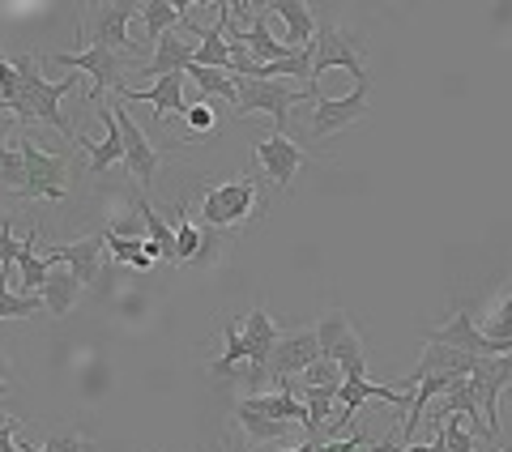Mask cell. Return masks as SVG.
Segmentation results:
<instances>
[{"label": "cell", "instance_id": "28", "mask_svg": "<svg viewBox=\"0 0 512 452\" xmlns=\"http://www.w3.org/2000/svg\"><path fill=\"white\" fill-rule=\"evenodd\" d=\"M56 265L47 256H35V231L22 235V256H18V273H22V295H39L47 286V273Z\"/></svg>", "mask_w": 512, "mask_h": 452}, {"label": "cell", "instance_id": "2", "mask_svg": "<svg viewBox=\"0 0 512 452\" xmlns=\"http://www.w3.org/2000/svg\"><path fill=\"white\" fill-rule=\"evenodd\" d=\"M329 69H346L350 77H355V86H367V69H363V56H359L355 39H350L342 26L320 22L316 26V43H312V77H308L312 99H325V90H320V73H329Z\"/></svg>", "mask_w": 512, "mask_h": 452}, {"label": "cell", "instance_id": "25", "mask_svg": "<svg viewBox=\"0 0 512 452\" xmlns=\"http://www.w3.org/2000/svg\"><path fill=\"white\" fill-rule=\"evenodd\" d=\"M77 295H82V282H77L73 269H52V273H47V286L39 290L43 308L52 312V316H69Z\"/></svg>", "mask_w": 512, "mask_h": 452}, {"label": "cell", "instance_id": "5", "mask_svg": "<svg viewBox=\"0 0 512 452\" xmlns=\"http://www.w3.org/2000/svg\"><path fill=\"white\" fill-rule=\"evenodd\" d=\"M303 99L299 90L282 86V82H252V77H239V99H235V111L239 116H274V133L286 137V124H291V107Z\"/></svg>", "mask_w": 512, "mask_h": 452}, {"label": "cell", "instance_id": "12", "mask_svg": "<svg viewBox=\"0 0 512 452\" xmlns=\"http://www.w3.org/2000/svg\"><path fill=\"white\" fill-rule=\"evenodd\" d=\"M320 359V346H316V329H295V333H278V346H274V359H269V367H274V380L278 389L286 380L303 376L312 363Z\"/></svg>", "mask_w": 512, "mask_h": 452}, {"label": "cell", "instance_id": "19", "mask_svg": "<svg viewBox=\"0 0 512 452\" xmlns=\"http://www.w3.org/2000/svg\"><path fill=\"white\" fill-rule=\"evenodd\" d=\"M252 9H256V18H252V26H244V43H248L252 60H256V64L295 60L299 47H291V43H282V39L269 35V26H265V5H252ZM303 52H308V47H303Z\"/></svg>", "mask_w": 512, "mask_h": 452}, {"label": "cell", "instance_id": "39", "mask_svg": "<svg viewBox=\"0 0 512 452\" xmlns=\"http://www.w3.org/2000/svg\"><path fill=\"white\" fill-rule=\"evenodd\" d=\"M18 103V69L13 60H0V111H13Z\"/></svg>", "mask_w": 512, "mask_h": 452}, {"label": "cell", "instance_id": "41", "mask_svg": "<svg viewBox=\"0 0 512 452\" xmlns=\"http://www.w3.org/2000/svg\"><path fill=\"white\" fill-rule=\"evenodd\" d=\"M363 444H367V435L355 431L346 440H312V452H363Z\"/></svg>", "mask_w": 512, "mask_h": 452}, {"label": "cell", "instance_id": "31", "mask_svg": "<svg viewBox=\"0 0 512 452\" xmlns=\"http://www.w3.org/2000/svg\"><path fill=\"white\" fill-rule=\"evenodd\" d=\"M239 427L248 431V440H252V444L286 440V431H291V423H278V418H269V414H256V410L244 406V401H239Z\"/></svg>", "mask_w": 512, "mask_h": 452}, {"label": "cell", "instance_id": "18", "mask_svg": "<svg viewBox=\"0 0 512 452\" xmlns=\"http://www.w3.org/2000/svg\"><path fill=\"white\" fill-rule=\"evenodd\" d=\"M150 103L158 120L175 116V111H184V73H171V77H158L150 90H124L120 103Z\"/></svg>", "mask_w": 512, "mask_h": 452}, {"label": "cell", "instance_id": "13", "mask_svg": "<svg viewBox=\"0 0 512 452\" xmlns=\"http://www.w3.org/2000/svg\"><path fill=\"white\" fill-rule=\"evenodd\" d=\"M111 111H116L120 137H124V167L137 175L141 188H150V184H154V175H158V150L150 145V137L141 133V124L128 116V107H124V103H116Z\"/></svg>", "mask_w": 512, "mask_h": 452}, {"label": "cell", "instance_id": "17", "mask_svg": "<svg viewBox=\"0 0 512 452\" xmlns=\"http://www.w3.org/2000/svg\"><path fill=\"white\" fill-rule=\"evenodd\" d=\"M265 13H274V18L286 22V43L299 47V52L316 43V26L320 22H316V13H312L308 0H269Z\"/></svg>", "mask_w": 512, "mask_h": 452}, {"label": "cell", "instance_id": "7", "mask_svg": "<svg viewBox=\"0 0 512 452\" xmlns=\"http://www.w3.org/2000/svg\"><path fill=\"white\" fill-rule=\"evenodd\" d=\"M512 384V354H495V359H478L470 389L478 397V410L487 418L491 440H500V393Z\"/></svg>", "mask_w": 512, "mask_h": 452}, {"label": "cell", "instance_id": "35", "mask_svg": "<svg viewBox=\"0 0 512 452\" xmlns=\"http://www.w3.org/2000/svg\"><path fill=\"white\" fill-rule=\"evenodd\" d=\"M222 337H227V354H222L218 363H210V371H214V376H231L235 363L248 359V342H244V333H239L231 320H227V329H222Z\"/></svg>", "mask_w": 512, "mask_h": 452}, {"label": "cell", "instance_id": "23", "mask_svg": "<svg viewBox=\"0 0 512 452\" xmlns=\"http://www.w3.org/2000/svg\"><path fill=\"white\" fill-rule=\"evenodd\" d=\"M201 69H222L231 73V47H227V5H218V22L210 30H201V43H197V60Z\"/></svg>", "mask_w": 512, "mask_h": 452}, {"label": "cell", "instance_id": "47", "mask_svg": "<svg viewBox=\"0 0 512 452\" xmlns=\"http://www.w3.org/2000/svg\"><path fill=\"white\" fill-rule=\"evenodd\" d=\"M491 452H504V448H500V444H491Z\"/></svg>", "mask_w": 512, "mask_h": 452}, {"label": "cell", "instance_id": "3", "mask_svg": "<svg viewBox=\"0 0 512 452\" xmlns=\"http://www.w3.org/2000/svg\"><path fill=\"white\" fill-rule=\"evenodd\" d=\"M22 145V158H26V188L18 197H30V201H64V192H69V163H64L60 154H47L39 150L35 141L26 133L18 137Z\"/></svg>", "mask_w": 512, "mask_h": 452}, {"label": "cell", "instance_id": "37", "mask_svg": "<svg viewBox=\"0 0 512 452\" xmlns=\"http://www.w3.org/2000/svg\"><path fill=\"white\" fill-rule=\"evenodd\" d=\"M444 444H448V452H478V435H470L461 427L457 414H448L444 418Z\"/></svg>", "mask_w": 512, "mask_h": 452}, {"label": "cell", "instance_id": "30", "mask_svg": "<svg viewBox=\"0 0 512 452\" xmlns=\"http://www.w3.org/2000/svg\"><path fill=\"white\" fill-rule=\"evenodd\" d=\"M350 333H355V325H350V316H346L342 308H329L325 316L316 320V346H320V359H329V354L338 350Z\"/></svg>", "mask_w": 512, "mask_h": 452}, {"label": "cell", "instance_id": "48", "mask_svg": "<svg viewBox=\"0 0 512 452\" xmlns=\"http://www.w3.org/2000/svg\"><path fill=\"white\" fill-rule=\"evenodd\" d=\"M26 452H43V448H30V444H26Z\"/></svg>", "mask_w": 512, "mask_h": 452}, {"label": "cell", "instance_id": "22", "mask_svg": "<svg viewBox=\"0 0 512 452\" xmlns=\"http://www.w3.org/2000/svg\"><path fill=\"white\" fill-rule=\"evenodd\" d=\"M103 128H107V137L103 141H90V137H77V145L90 154V171H107V167H116L124 163V137H120V124H116V111H103Z\"/></svg>", "mask_w": 512, "mask_h": 452}, {"label": "cell", "instance_id": "11", "mask_svg": "<svg viewBox=\"0 0 512 452\" xmlns=\"http://www.w3.org/2000/svg\"><path fill=\"white\" fill-rule=\"evenodd\" d=\"M239 333H244V342H248V389H261L265 376H269V359H274V346H278V325L269 320L265 308H252Z\"/></svg>", "mask_w": 512, "mask_h": 452}, {"label": "cell", "instance_id": "50", "mask_svg": "<svg viewBox=\"0 0 512 452\" xmlns=\"http://www.w3.org/2000/svg\"><path fill=\"white\" fill-rule=\"evenodd\" d=\"M0 60H5V52H0Z\"/></svg>", "mask_w": 512, "mask_h": 452}, {"label": "cell", "instance_id": "15", "mask_svg": "<svg viewBox=\"0 0 512 452\" xmlns=\"http://www.w3.org/2000/svg\"><path fill=\"white\" fill-rule=\"evenodd\" d=\"M256 163H261V171L274 180L282 192H291L295 184V171L303 167V150L291 141V137H282V133H269L256 141Z\"/></svg>", "mask_w": 512, "mask_h": 452}, {"label": "cell", "instance_id": "8", "mask_svg": "<svg viewBox=\"0 0 512 452\" xmlns=\"http://www.w3.org/2000/svg\"><path fill=\"white\" fill-rule=\"evenodd\" d=\"M56 64H64L69 73H90L94 77V86H90V99H103V90H116V94H124L128 86H124V77H120V56L116 52H107V47H99V43H90L86 52H60V56H52Z\"/></svg>", "mask_w": 512, "mask_h": 452}, {"label": "cell", "instance_id": "32", "mask_svg": "<svg viewBox=\"0 0 512 452\" xmlns=\"http://www.w3.org/2000/svg\"><path fill=\"white\" fill-rule=\"evenodd\" d=\"M201 252V226L188 222V209L180 205V222H175V265H192Z\"/></svg>", "mask_w": 512, "mask_h": 452}, {"label": "cell", "instance_id": "42", "mask_svg": "<svg viewBox=\"0 0 512 452\" xmlns=\"http://www.w3.org/2000/svg\"><path fill=\"white\" fill-rule=\"evenodd\" d=\"M43 452H94L82 435H52V440L43 444Z\"/></svg>", "mask_w": 512, "mask_h": 452}, {"label": "cell", "instance_id": "33", "mask_svg": "<svg viewBox=\"0 0 512 452\" xmlns=\"http://www.w3.org/2000/svg\"><path fill=\"white\" fill-rule=\"evenodd\" d=\"M295 384V380H291ZM295 389H342V367L333 359H316L308 371L299 376Z\"/></svg>", "mask_w": 512, "mask_h": 452}, {"label": "cell", "instance_id": "29", "mask_svg": "<svg viewBox=\"0 0 512 452\" xmlns=\"http://www.w3.org/2000/svg\"><path fill=\"white\" fill-rule=\"evenodd\" d=\"M184 77L197 82V90L205 94V99H222V103H231V107L239 99V82H235L231 73H222V69H201V64H188Z\"/></svg>", "mask_w": 512, "mask_h": 452}, {"label": "cell", "instance_id": "14", "mask_svg": "<svg viewBox=\"0 0 512 452\" xmlns=\"http://www.w3.org/2000/svg\"><path fill=\"white\" fill-rule=\"evenodd\" d=\"M94 30H90V43L107 47V52H128L137 47V35H133V18H137V0H124V5H99L94 9Z\"/></svg>", "mask_w": 512, "mask_h": 452}, {"label": "cell", "instance_id": "45", "mask_svg": "<svg viewBox=\"0 0 512 452\" xmlns=\"http://www.w3.org/2000/svg\"><path fill=\"white\" fill-rule=\"evenodd\" d=\"M5 393H9V354L0 350V397H5Z\"/></svg>", "mask_w": 512, "mask_h": 452}, {"label": "cell", "instance_id": "26", "mask_svg": "<svg viewBox=\"0 0 512 452\" xmlns=\"http://www.w3.org/2000/svg\"><path fill=\"white\" fill-rule=\"evenodd\" d=\"M448 414H466L470 418V427L478 431V440H491V431H487V418H483V410H478V397H474V389H470V380H457L453 389L444 393V406H440V423ZM495 444V440H491Z\"/></svg>", "mask_w": 512, "mask_h": 452}, {"label": "cell", "instance_id": "38", "mask_svg": "<svg viewBox=\"0 0 512 452\" xmlns=\"http://www.w3.org/2000/svg\"><path fill=\"white\" fill-rule=\"evenodd\" d=\"M487 337H495V342H512V290L504 295V303L495 308V316L487 320Z\"/></svg>", "mask_w": 512, "mask_h": 452}, {"label": "cell", "instance_id": "36", "mask_svg": "<svg viewBox=\"0 0 512 452\" xmlns=\"http://www.w3.org/2000/svg\"><path fill=\"white\" fill-rule=\"evenodd\" d=\"M39 312H47L39 295H13V290L0 295V320H30Z\"/></svg>", "mask_w": 512, "mask_h": 452}, {"label": "cell", "instance_id": "9", "mask_svg": "<svg viewBox=\"0 0 512 452\" xmlns=\"http://www.w3.org/2000/svg\"><path fill=\"white\" fill-rule=\"evenodd\" d=\"M197 43H201V30L197 26H175V30H167L163 39L154 43V56H150V64H146V73L154 77H171V73H188V64L197 60Z\"/></svg>", "mask_w": 512, "mask_h": 452}, {"label": "cell", "instance_id": "40", "mask_svg": "<svg viewBox=\"0 0 512 452\" xmlns=\"http://www.w3.org/2000/svg\"><path fill=\"white\" fill-rule=\"evenodd\" d=\"M184 120L192 128V137H205L214 128V107L210 103H192V107H184Z\"/></svg>", "mask_w": 512, "mask_h": 452}, {"label": "cell", "instance_id": "43", "mask_svg": "<svg viewBox=\"0 0 512 452\" xmlns=\"http://www.w3.org/2000/svg\"><path fill=\"white\" fill-rule=\"evenodd\" d=\"M376 452H448V444H444V431H440L436 444H376Z\"/></svg>", "mask_w": 512, "mask_h": 452}, {"label": "cell", "instance_id": "21", "mask_svg": "<svg viewBox=\"0 0 512 452\" xmlns=\"http://www.w3.org/2000/svg\"><path fill=\"white\" fill-rule=\"evenodd\" d=\"M197 5V0H141L137 5V18L146 22V39H163L167 30H175V26H184V18H188V9Z\"/></svg>", "mask_w": 512, "mask_h": 452}, {"label": "cell", "instance_id": "34", "mask_svg": "<svg viewBox=\"0 0 512 452\" xmlns=\"http://www.w3.org/2000/svg\"><path fill=\"white\" fill-rule=\"evenodd\" d=\"M0 184L9 192H22L26 188V158H22V145H5L0 150Z\"/></svg>", "mask_w": 512, "mask_h": 452}, {"label": "cell", "instance_id": "10", "mask_svg": "<svg viewBox=\"0 0 512 452\" xmlns=\"http://www.w3.org/2000/svg\"><path fill=\"white\" fill-rule=\"evenodd\" d=\"M367 111H372V103H367V86H355L350 94H342V99H316L312 107V137H333V133H342V128H350L355 120H363Z\"/></svg>", "mask_w": 512, "mask_h": 452}, {"label": "cell", "instance_id": "16", "mask_svg": "<svg viewBox=\"0 0 512 452\" xmlns=\"http://www.w3.org/2000/svg\"><path fill=\"white\" fill-rule=\"evenodd\" d=\"M338 418H333L329 435L333 440H342V427H350V418H355V410L363 406V401H389V406H406L410 410V397L384 389V384H372V380H342V393H338Z\"/></svg>", "mask_w": 512, "mask_h": 452}, {"label": "cell", "instance_id": "20", "mask_svg": "<svg viewBox=\"0 0 512 452\" xmlns=\"http://www.w3.org/2000/svg\"><path fill=\"white\" fill-rule=\"evenodd\" d=\"M107 248V235H90L82 239V244H69V248H56V252H47V261L52 265H69L77 273V282H94L99 278V256Z\"/></svg>", "mask_w": 512, "mask_h": 452}, {"label": "cell", "instance_id": "24", "mask_svg": "<svg viewBox=\"0 0 512 452\" xmlns=\"http://www.w3.org/2000/svg\"><path fill=\"white\" fill-rule=\"evenodd\" d=\"M244 406L256 410V414H269V418H278V423H303L308 427V406L295 397V393H252L244 397Z\"/></svg>", "mask_w": 512, "mask_h": 452}, {"label": "cell", "instance_id": "4", "mask_svg": "<svg viewBox=\"0 0 512 452\" xmlns=\"http://www.w3.org/2000/svg\"><path fill=\"white\" fill-rule=\"evenodd\" d=\"M256 209V184L252 180H231L205 192L201 201V226L205 231H231Z\"/></svg>", "mask_w": 512, "mask_h": 452}, {"label": "cell", "instance_id": "49", "mask_svg": "<svg viewBox=\"0 0 512 452\" xmlns=\"http://www.w3.org/2000/svg\"><path fill=\"white\" fill-rule=\"evenodd\" d=\"M0 222H5V209H0Z\"/></svg>", "mask_w": 512, "mask_h": 452}, {"label": "cell", "instance_id": "27", "mask_svg": "<svg viewBox=\"0 0 512 452\" xmlns=\"http://www.w3.org/2000/svg\"><path fill=\"white\" fill-rule=\"evenodd\" d=\"M107 235V252H111V261L116 265H137V269H150L154 265V256H163V248L154 244V239H120V235Z\"/></svg>", "mask_w": 512, "mask_h": 452}, {"label": "cell", "instance_id": "1", "mask_svg": "<svg viewBox=\"0 0 512 452\" xmlns=\"http://www.w3.org/2000/svg\"><path fill=\"white\" fill-rule=\"evenodd\" d=\"M13 69H18V103H13V120L18 124H52L60 137H73V124L60 116V99L73 90L77 77H60V82H43L39 73V60L35 56H18L13 60Z\"/></svg>", "mask_w": 512, "mask_h": 452}, {"label": "cell", "instance_id": "46", "mask_svg": "<svg viewBox=\"0 0 512 452\" xmlns=\"http://www.w3.org/2000/svg\"><path fill=\"white\" fill-rule=\"evenodd\" d=\"M9 427H18V423H13V418H9L5 410H0V431H9Z\"/></svg>", "mask_w": 512, "mask_h": 452}, {"label": "cell", "instance_id": "44", "mask_svg": "<svg viewBox=\"0 0 512 452\" xmlns=\"http://www.w3.org/2000/svg\"><path fill=\"white\" fill-rule=\"evenodd\" d=\"M9 133H18V120H9L5 111H0V150L9 145Z\"/></svg>", "mask_w": 512, "mask_h": 452}, {"label": "cell", "instance_id": "6", "mask_svg": "<svg viewBox=\"0 0 512 452\" xmlns=\"http://www.w3.org/2000/svg\"><path fill=\"white\" fill-rule=\"evenodd\" d=\"M427 342L448 346V350H461V354H474V359H495V354H512V342H495V337H487L483 329L474 325L470 308H457L453 320H444L440 329H431V333H427Z\"/></svg>", "mask_w": 512, "mask_h": 452}]
</instances>
